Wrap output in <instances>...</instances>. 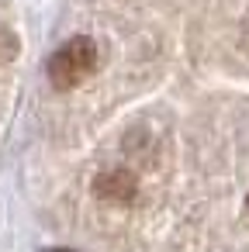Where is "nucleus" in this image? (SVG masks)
<instances>
[{"label": "nucleus", "mask_w": 249, "mask_h": 252, "mask_svg": "<svg viewBox=\"0 0 249 252\" xmlns=\"http://www.w3.org/2000/svg\"><path fill=\"white\" fill-rule=\"evenodd\" d=\"M94 69H97V45H94V38H87V35H76V38L63 42V45L52 52L49 66H45L49 83H52L56 90H73V87H80Z\"/></svg>", "instance_id": "1"}, {"label": "nucleus", "mask_w": 249, "mask_h": 252, "mask_svg": "<svg viewBox=\"0 0 249 252\" xmlns=\"http://www.w3.org/2000/svg\"><path fill=\"white\" fill-rule=\"evenodd\" d=\"M94 193H97L101 200H111V204H132L135 193H139V183H135L132 169L114 166V169H104V173L94 180Z\"/></svg>", "instance_id": "2"}, {"label": "nucleus", "mask_w": 249, "mask_h": 252, "mask_svg": "<svg viewBox=\"0 0 249 252\" xmlns=\"http://www.w3.org/2000/svg\"><path fill=\"white\" fill-rule=\"evenodd\" d=\"M18 52H21V38H18L11 28L0 25V66L14 63V59H18Z\"/></svg>", "instance_id": "3"}, {"label": "nucleus", "mask_w": 249, "mask_h": 252, "mask_svg": "<svg viewBox=\"0 0 249 252\" xmlns=\"http://www.w3.org/2000/svg\"><path fill=\"white\" fill-rule=\"evenodd\" d=\"M49 252H73V249H49Z\"/></svg>", "instance_id": "4"}]
</instances>
